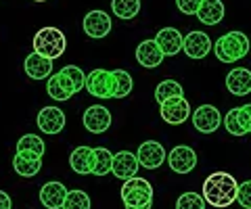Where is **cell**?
<instances>
[{"label": "cell", "instance_id": "cell-1", "mask_svg": "<svg viewBox=\"0 0 251 209\" xmlns=\"http://www.w3.org/2000/svg\"><path fill=\"white\" fill-rule=\"evenodd\" d=\"M239 182L226 172H214L203 182V199L211 207H228L237 201Z\"/></svg>", "mask_w": 251, "mask_h": 209}, {"label": "cell", "instance_id": "cell-2", "mask_svg": "<svg viewBox=\"0 0 251 209\" xmlns=\"http://www.w3.org/2000/svg\"><path fill=\"white\" fill-rule=\"evenodd\" d=\"M122 201L126 209H151L153 207V186L145 178H130L122 186Z\"/></svg>", "mask_w": 251, "mask_h": 209}, {"label": "cell", "instance_id": "cell-3", "mask_svg": "<svg viewBox=\"0 0 251 209\" xmlns=\"http://www.w3.org/2000/svg\"><path fill=\"white\" fill-rule=\"evenodd\" d=\"M249 38L243 32H228L218 38V42L214 44V52L218 61L222 63H234L243 57L249 55Z\"/></svg>", "mask_w": 251, "mask_h": 209}, {"label": "cell", "instance_id": "cell-4", "mask_svg": "<svg viewBox=\"0 0 251 209\" xmlns=\"http://www.w3.org/2000/svg\"><path fill=\"white\" fill-rule=\"evenodd\" d=\"M67 48L65 34L59 27H42L34 36V52L46 59H59Z\"/></svg>", "mask_w": 251, "mask_h": 209}, {"label": "cell", "instance_id": "cell-5", "mask_svg": "<svg viewBox=\"0 0 251 209\" xmlns=\"http://www.w3.org/2000/svg\"><path fill=\"white\" fill-rule=\"evenodd\" d=\"M84 88L97 98H113L115 96L113 71H107V69H94L92 73L86 75V86Z\"/></svg>", "mask_w": 251, "mask_h": 209}, {"label": "cell", "instance_id": "cell-6", "mask_svg": "<svg viewBox=\"0 0 251 209\" xmlns=\"http://www.w3.org/2000/svg\"><path fill=\"white\" fill-rule=\"evenodd\" d=\"M159 113H161V119L172 123V126H180L184 123L188 117H191V105L184 96H174V98H168L159 105Z\"/></svg>", "mask_w": 251, "mask_h": 209}, {"label": "cell", "instance_id": "cell-7", "mask_svg": "<svg viewBox=\"0 0 251 209\" xmlns=\"http://www.w3.org/2000/svg\"><path fill=\"white\" fill-rule=\"evenodd\" d=\"M193 126L201 134H211L222 126V115L214 105H201L193 113Z\"/></svg>", "mask_w": 251, "mask_h": 209}, {"label": "cell", "instance_id": "cell-8", "mask_svg": "<svg viewBox=\"0 0 251 209\" xmlns=\"http://www.w3.org/2000/svg\"><path fill=\"white\" fill-rule=\"evenodd\" d=\"M136 159L138 163L147 167V169H159L163 165V161L168 159V153L163 149L161 142H155V140H147L138 146V153H136Z\"/></svg>", "mask_w": 251, "mask_h": 209}, {"label": "cell", "instance_id": "cell-9", "mask_svg": "<svg viewBox=\"0 0 251 209\" xmlns=\"http://www.w3.org/2000/svg\"><path fill=\"white\" fill-rule=\"evenodd\" d=\"M168 163H170L172 172L188 174V172H193L195 169V165H197V153H195L191 146H186V144L174 146V149L168 153Z\"/></svg>", "mask_w": 251, "mask_h": 209}, {"label": "cell", "instance_id": "cell-10", "mask_svg": "<svg viewBox=\"0 0 251 209\" xmlns=\"http://www.w3.org/2000/svg\"><path fill=\"white\" fill-rule=\"evenodd\" d=\"M82 121H84V128L88 130V132L103 134L109 130V126H111V113H109V109L103 105H92L84 111Z\"/></svg>", "mask_w": 251, "mask_h": 209}, {"label": "cell", "instance_id": "cell-11", "mask_svg": "<svg viewBox=\"0 0 251 209\" xmlns=\"http://www.w3.org/2000/svg\"><path fill=\"white\" fill-rule=\"evenodd\" d=\"M111 32V17L105 11H90L84 17V34L88 38H105Z\"/></svg>", "mask_w": 251, "mask_h": 209}, {"label": "cell", "instance_id": "cell-12", "mask_svg": "<svg viewBox=\"0 0 251 209\" xmlns=\"http://www.w3.org/2000/svg\"><path fill=\"white\" fill-rule=\"evenodd\" d=\"M138 159L134 153L130 151H120L113 155V163H111V174L115 178H120V180H130V178H134L136 172H138Z\"/></svg>", "mask_w": 251, "mask_h": 209}, {"label": "cell", "instance_id": "cell-13", "mask_svg": "<svg viewBox=\"0 0 251 209\" xmlns=\"http://www.w3.org/2000/svg\"><path fill=\"white\" fill-rule=\"evenodd\" d=\"M155 42L159 46V50L163 52V57H174L182 50L184 36L180 34L176 27H163V29H159V34L155 36Z\"/></svg>", "mask_w": 251, "mask_h": 209}, {"label": "cell", "instance_id": "cell-14", "mask_svg": "<svg viewBox=\"0 0 251 209\" xmlns=\"http://www.w3.org/2000/svg\"><path fill=\"white\" fill-rule=\"evenodd\" d=\"M211 48H214V44H211L209 36L205 32H191V34L184 36L182 50L191 59H203V57H207Z\"/></svg>", "mask_w": 251, "mask_h": 209}, {"label": "cell", "instance_id": "cell-15", "mask_svg": "<svg viewBox=\"0 0 251 209\" xmlns=\"http://www.w3.org/2000/svg\"><path fill=\"white\" fill-rule=\"evenodd\" d=\"M38 128L44 134H59L65 128V113L59 107H44L38 113Z\"/></svg>", "mask_w": 251, "mask_h": 209}, {"label": "cell", "instance_id": "cell-16", "mask_svg": "<svg viewBox=\"0 0 251 209\" xmlns=\"http://www.w3.org/2000/svg\"><path fill=\"white\" fill-rule=\"evenodd\" d=\"M226 88L234 96H245L251 92V71L245 67H234L226 75Z\"/></svg>", "mask_w": 251, "mask_h": 209}, {"label": "cell", "instance_id": "cell-17", "mask_svg": "<svg viewBox=\"0 0 251 209\" xmlns=\"http://www.w3.org/2000/svg\"><path fill=\"white\" fill-rule=\"evenodd\" d=\"M46 90H49V96L54 98V100H59V103H63V100H69L74 94H75V90H74V84L67 80V75L65 73H52L49 77V84H46Z\"/></svg>", "mask_w": 251, "mask_h": 209}, {"label": "cell", "instance_id": "cell-18", "mask_svg": "<svg viewBox=\"0 0 251 209\" xmlns=\"http://www.w3.org/2000/svg\"><path fill=\"white\" fill-rule=\"evenodd\" d=\"M67 197V188L61 182H46L40 188V203L46 209H63Z\"/></svg>", "mask_w": 251, "mask_h": 209}, {"label": "cell", "instance_id": "cell-19", "mask_svg": "<svg viewBox=\"0 0 251 209\" xmlns=\"http://www.w3.org/2000/svg\"><path fill=\"white\" fill-rule=\"evenodd\" d=\"M69 165L75 174L86 176V174H92L94 169V149L90 146H75L69 155Z\"/></svg>", "mask_w": 251, "mask_h": 209}, {"label": "cell", "instance_id": "cell-20", "mask_svg": "<svg viewBox=\"0 0 251 209\" xmlns=\"http://www.w3.org/2000/svg\"><path fill=\"white\" fill-rule=\"evenodd\" d=\"M163 59H166V57H163V52L159 50V46H157L155 40H145V42L138 44V48H136V61L143 67L155 69V67L161 65Z\"/></svg>", "mask_w": 251, "mask_h": 209}, {"label": "cell", "instance_id": "cell-21", "mask_svg": "<svg viewBox=\"0 0 251 209\" xmlns=\"http://www.w3.org/2000/svg\"><path fill=\"white\" fill-rule=\"evenodd\" d=\"M23 67H25V73L31 77V80H46V77L52 75V61L38 55V52L27 55Z\"/></svg>", "mask_w": 251, "mask_h": 209}, {"label": "cell", "instance_id": "cell-22", "mask_svg": "<svg viewBox=\"0 0 251 209\" xmlns=\"http://www.w3.org/2000/svg\"><path fill=\"white\" fill-rule=\"evenodd\" d=\"M13 167L23 178H34L42 167V157L36 153H17L13 159Z\"/></svg>", "mask_w": 251, "mask_h": 209}, {"label": "cell", "instance_id": "cell-23", "mask_svg": "<svg viewBox=\"0 0 251 209\" xmlns=\"http://www.w3.org/2000/svg\"><path fill=\"white\" fill-rule=\"evenodd\" d=\"M224 4L222 0H203L199 11H197V19L203 25H218L224 19Z\"/></svg>", "mask_w": 251, "mask_h": 209}, {"label": "cell", "instance_id": "cell-24", "mask_svg": "<svg viewBox=\"0 0 251 209\" xmlns=\"http://www.w3.org/2000/svg\"><path fill=\"white\" fill-rule=\"evenodd\" d=\"M111 11L115 17L130 21L140 13V0H111Z\"/></svg>", "mask_w": 251, "mask_h": 209}, {"label": "cell", "instance_id": "cell-25", "mask_svg": "<svg viewBox=\"0 0 251 209\" xmlns=\"http://www.w3.org/2000/svg\"><path fill=\"white\" fill-rule=\"evenodd\" d=\"M111 163H113V153L105 149V146H99L94 149V169L92 174L94 176H105L111 172Z\"/></svg>", "mask_w": 251, "mask_h": 209}, {"label": "cell", "instance_id": "cell-26", "mask_svg": "<svg viewBox=\"0 0 251 209\" xmlns=\"http://www.w3.org/2000/svg\"><path fill=\"white\" fill-rule=\"evenodd\" d=\"M174 96H184V88L180 86L176 80H163L159 86L155 88V100L157 103H163L168 98H174Z\"/></svg>", "mask_w": 251, "mask_h": 209}, {"label": "cell", "instance_id": "cell-27", "mask_svg": "<svg viewBox=\"0 0 251 209\" xmlns=\"http://www.w3.org/2000/svg\"><path fill=\"white\" fill-rule=\"evenodd\" d=\"M113 80H115V96L113 98H126L132 92L134 80L126 69H115L113 71Z\"/></svg>", "mask_w": 251, "mask_h": 209}, {"label": "cell", "instance_id": "cell-28", "mask_svg": "<svg viewBox=\"0 0 251 209\" xmlns=\"http://www.w3.org/2000/svg\"><path fill=\"white\" fill-rule=\"evenodd\" d=\"M44 140L40 136H36V134H25V136H21L19 138V142H17V153H36V155H44Z\"/></svg>", "mask_w": 251, "mask_h": 209}, {"label": "cell", "instance_id": "cell-29", "mask_svg": "<svg viewBox=\"0 0 251 209\" xmlns=\"http://www.w3.org/2000/svg\"><path fill=\"white\" fill-rule=\"evenodd\" d=\"M226 132L232 134V136H245L247 130L245 126L241 123V117H239V107H234V109H230L228 113H226V117L222 119Z\"/></svg>", "mask_w": 251, "mask_h": 209}, {"label": "cell", "instance_id": "cell-30", "mask_svg": "<svg viewBox=\"0 0 251 209\" xmlns=\"http://www.w3.org/2000/svg\"><path fill=\"white\" fill-rule=\"evenodd\" d=\"M63 209H90V197L84 190H67Z\"/></svg>", "mask_w": 251, "mask_h": 209}, {"label": "cell", "instance_id": "cell-31", "mask_svg": "<svg viewBox=\"0 0 251 209\" xmlns=\"http://www.w3.org/2000/svg\"><path fill=\"white\" fill-rule=\"evenodd\" d=\"M176 209H205V199L197 192H182L176 201Z\"/></svg>", "mask_w": 251, "mask_h": 209}, {"label": "cell", "instance_id": "cell-32", "mask_svg": "<svg viewBox=\"0 0 251 209\" xmlns=\"http://www.w3.org/2000/svg\"><path fill=\"white\" fill-rule=\"evenodd\" d=\"M61 73H65L67 75V80L74 84V90L75 92H80L84 86H86V75L80 67H75V65H65L61 69Z\"/></svg>", "mask_w": 251, "mask_h": 209}, {"label": "cell", "instance_id": "cell-33", "mask_svg": "<svg viewBox=\"0 0 251 209\" xmlns=\"http://www.w3.org/2000/svg\"><path fill=\"white\" fill-rule=\"evenodd\" d=\"M237 203L243 205V209H251V180L239 184V190H237Z\"/></svg>", "mask_w": 251, "mask_h": 209}, {"label": "cell", "instance_id": "cell-34", "mask_svg": "<svg viewBox=\"0 0 251 209\" xmlns=\"http://www.w3.org/2000/svg\"><path fill=\"white\" fill-rule=\"evenodd\" d=\"M201 2L203 0H176V6H178V11L184 15H197Z\"/></svg>", "mask_w": 251, "mask_h": 209}, {"label": "cell", "instance_id": "cell-35", "mask_svg": "<svg viewBox=\"0 0 251 209\" xmlns=\"http://www.w3.org/2000/svg\"><path fill=\"white\" fill-rule=\"evenodd\" d=\"M239 117H241V123L245 126L247 134H249V132H251V105L239 107Z\"/></svg>", "mask_w": 251, "mask_h": 209}, {"label": "cell", "instance_id": "cell-36", "mask_svg": "<svg viewBox=\"0 0 251 209\" xmlns=\"http://www.w3.org/2000/svg\"><path fill=\"white\" fill-rule=\"evenodd\" d=\"M13 203H11V197L6 195L4 190H0V209H11Z\"/></svg>", "mask_w": 251, "mask_h": 209}, {"label": "cell", "instance_id": "cell-37", "mask_svg": "<svg viewBox=\"0 0 251 209\" xmlns=\"http://www.w3.org/2000/svg\"><path fill=\"white\" fill-rule=\"evenodd\" d=\"M34 2H46V0H34Z\"/></svg>", "mask_w": 251, "mask_h": 209}]
</instances>
